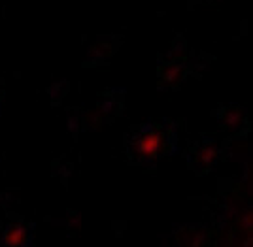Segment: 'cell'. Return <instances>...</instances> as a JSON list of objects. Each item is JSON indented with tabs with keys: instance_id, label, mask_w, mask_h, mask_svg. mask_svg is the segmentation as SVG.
<instances>
[{
	"instance_id": "1",
	"label": "cell",
	"mask_w": 253,
	"mask_h": 247,
	"mask_svg": "<svg viewBox=\"0 0 253 247\" xmlns=\"http://www.w3.org/2000/svg\"><path fill=\"white\" fill-rule=\"evenodd\" d=\"M159 145H161V138H159L157 134H153V132L144 134L138 140V151H140V155H153L159 149Z\"/></svg>"
}]
</instances>
